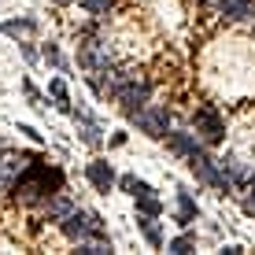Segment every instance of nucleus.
I'll return each mask as SVG.
<instances>
[{
    "label": "nucleus",
    "instance_id": "2",
    "mask_svg": "<svg viewBox=\"0 0 255 255\" xmlns=\"http://www.w3.org/2000/svg\"><path fill=\"white\" fill-rule=\"evenodd\" d=\"M196 126L204 129L207 140H222V133H226V129H222V119H218L215 108H200V111H196Z\"/></svg>",
    "mask_w": 255,
    "mask_h": 255
},
{
    "label": "nucleus",
    "instance_id": "11",
    "mask_svg": "<svg viewBox=\"0 0 255 255\" xmlns=\"http://www.w3.org/2000/svg\"><path fill=\"white\" fill-rule=\"evenodd\" d=\"M52 96H56V100H67V89H63V82H52Z\"/></svg>",
    "mask_w": 255,
    "mask_h": 255
},
{
    "label": "nucleus",
    "instance_id": "7",
    "mask_svg": "<svg viewBox=\"0 0 255 255\" xmlns=\"http://www.w3.org/2000/svg\"><path fill=\"white\" fill-rule=\"evenodd\" d=\"M48 215H52V218H67V215H70V204H67L63 196H56V200L48 204Z\"/></svg>",
    "mask_w": 255,
    "mask_h": 255
},
{
    "label": "nucleus",
    "instance_id": "10",
    "mask_svg": "<svg viewBox=\"0 0 255 255\" xmlns=\"http://www.w3.org/2000/svg\"><path fill=\"white\" fill-rule=\"evenodd\" d=\"M140 226H144V237H148V241L155 244V248H159V244H163V237H159V230H155L152 222H140Z\"/></svg>",
    "mask_w": 255,
    "mask_h": 255
},
{
    "label": "nucleus",
    "instance_id": "9",
    "mask_svg": "<svg viewBox=\"0 0 255 255\" xmlns=\"http://www.w3.org/2000/svg\"><path fill=\"white\" fill-rule=\"evenodd\" d=\"M140 207H144L148 215H159V200H152L148 192H140Z\"/></svg>",
    "mask_w": 255,
    "mask_h": 255
},
{
    "label": "nucleus",
    "instance_id": "8",
    "mask_svg": "<svg viewBox=\"0 0 255 255\" xmlns=\"http://www.w3.org/2000/svg\"><path fill=\"white\" fill-rule=\"evenodd\" d=\"M192 215H196V207H192V200L181 192V222H192Z\"/></svg>",
    "mask_w": 255,
    "mask_h": 255
},
{
    "label": "nucleus",
    "instance_id": "13",
    "mask_svg": "<svg viewBox=\"0 0 255 255\" xmlns=\"http://www.w3.org/2000/svg\"><path fill=\"white\" fill-rule=\"evenodd\" d=\"M104 4H108V0H89V7H93V11H100Z\"/></svg>",
    "mask_w": 255,
    "mask_h": 255
},
{
    "label": "nucleus",
    "instance_id": "4",
    "mask_svg": "<svg viewBox=\"0 0 255 255\" xmlns=\"http://www.w3.org/2000/svg\"><path fill=\"white\" fill-rule=\"evenodd\" d=\"M122 100H126V108H129V111H137V108H144L148 89H144V85H126V89H122Z\"/></svg>",
    "mask_w": 255,
    "mask_h": 255
},
{
    "label": "nucleus",
    "instance_id": "1",
    "mask_svg": "<svg viewBox=\"0 0 255 255\" xmlns=\"http://www.w3.org/2000/svg\"><path fill=\"white\" fill-rule=\"evenodd\" d=\"M11 189H15V200H19V204H37L41 196H52V192L63 189V174H59L56 166H48V163H30L19 178L11 181Z\"/></svg>",
    "mask_w": 255,
    "mask_h": 255
},
{
    "label": "nucleus",
    "instance_id": "5",
    "mask_svg": "<svg viewBox=\"0 0 255 255\" xmlns=\"http://www.w3.org/2000/svg\"><path fill=\"white\" fill-rule=\"evenodd\" d=\"M170 144L178 148V152H185L189 159H192V155H200V144L192 137H185V133H170Z\"/></svg>",
    "mask_w": 255,
    "mask_h": 255
},
{
    "label": "nucleus",
    "instance_id": "6",
    "mask_svg": "<svg viewBox=\"0 0 255 255\" xmlns=\"http://www.w3.org/2000/svg\"><path fill=\"white\" fill-rule=\"evenodd\" d=\"M222 7H226L230 15H237V19H244V15L252 11V4H248V0H222Z\"/></svg>",
    "mask_w": 255,
    "mask_h": 255
},
{
    "label": "nucleus",
    "instance_id": "3",
    "mask_svg": "<svg viewBox=\"0 0 255 255\" xmlns=\"http://www.w3.org/2000/svg\"><path fill=\"white\" fill-rule=\"evenodd\" d=\"M89 181H93L100 192H108L111 181H115V170H111L108 163H89Z\"/></svg>",
    "mask_w": 255,
    "mask_h": 255
},
{
    "label": "nucleus",
    "instance_id": "12",
    "mask_svg": "<svg viewBox=\"0 0 255 255\" xmlns=\"http://www.w3.org/2000/svg\"><path fill=\"white\" fill-rule=\"evenodd\" d=\"M170 248H174V252H189V241H185V237H178V241H174Z\"/></svg>",
    "mask_w": 255,
    "mask_h": 255
}]
</instances>
